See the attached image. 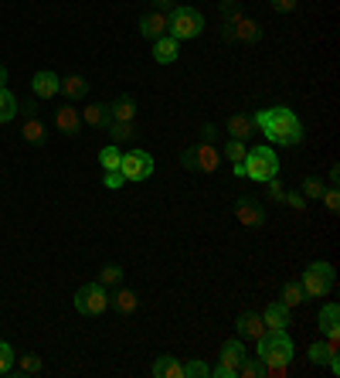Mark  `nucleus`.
Listing matches in <instances>:
<instances>
[{
    "instance_id": "obj_12",
    "label": "nucleus",
    "mask_w": 340,
    "mask_h": 378,
    "mask_svg": "<svg viewBox=\"0 0 340 378\" xmlns=\"http://www.w3.org/2000/svg\"><path fill=\"white\" fill-rule=\"evenodd\" d=\"M139 34H143V38H150V41L164 38V34H167V14H164V11H150V14H143V17H139Z\"/></svg>"
},
{
    "instance_id": "obj_35",
    "label": "nucleus",
    "mask_w": 340,
    "mask_h": 378,
    "mask_svg": "<svg viewBox=\"0 0 340 378\" xmlns=\"http://www.w3.org/2000/svg\"><path fill=\"white\" fill-rule=\"evenodd\" d=\"M238 375L242 378H259V375H265V364L259 362V358H248L245 355V362L238 364Z\"/></svg>"
},
{
    "instance_id": "obj_36",
    "label": "nucleus",
    "mask_w": 340,
    "mask_h": 378,
    "mask_svg": "<svg viewBox=\"0 0 340 378\" xmlns=\"http://www.w3.org/2000/svg\"><path fill=\"white\" fill-rule=\"evenodd\" d=\"M14 347L7 345V341H0V375H11L14 372Z\"/></svg>"
},
{
    "instance_id": "obj_14",
    "label": "nucleus",
    "mask_w": 340,
    "mask_h": 378,
    "mask_svg": "<svg viewBox=\"0 0 340 378\" xmlns=\"http://www.w3.org/2000/svg\"><path fill=\"white\" fill-rule=\"evenodd\" d=\"M194 164H198V174H215L218 164H221V154H218L211 143L204 140L194 147Z\"/></svg>"
},
{
    "instance_id": "obj_30",
    "label": "nucleus",
    "mask_w": 340,
    "mask_h": 378,
    "mask_svg": "<svg viewBox=\"0 0 340 378\" xmlns=\"http://www.w3.org/2000/svg\"><path fill=\"white\" fill-rule=\"evenodd\" d=\"M119 160H123V150H119V143H109V147H102V154H99L102 174H106V171H119Z\"/></svg>"
},
{
    "instance_id": "obj_44",
    "label": "nucleus",
    "mask_w": 340,
    "mask_h": 378,
    "mask_svg": "<svg viewBox=\"0 0 340 378\" xmlns=\"http://www.w3.org/2000/svg\"><path fill=\"white\" fill-rule=\"evenodd\" d=\"M181 164H184V171L198 174V164H194V147H187L184 154H181Z\"/></svg>"
},
{
    "instance_id": "obj_45",
    "label": "nucleus",
    "mask_w": 340,
    "mask_h": 378,
    "mask_svg": "<svg viewBox=\"0 0 340 378\" xmlns=\"http://www.w3.org/2000/svg\"><path fill=\"white\" fill-rule=\"evenodd\" d=\"M17 112H24V120H28V116H38V99H34V95H31V99H24Z\"/></svg>"
},
{
    "instance_id": "obj_38",
    "label": "nucleus",
    "mask_w": 340,
    "mask_h": 378,
    "mask_svg": "<svg viewBox=\"0 0 340 378\" xmlns=\"http://www.w3.org/2000/svg\"><path fill=\"white\" fill-rule=\"evenodd\" d=\"M282 201L293 208V211H307V198H303L299 191H286V198H282Z\"/></svg>"
},
{
    "instance_id": "obj_21",
    "label": "nucleus",
    "mask_w": 340,
    "mask_h": 378,
    "mask_svg": "<svg viewBox=\"0 0 340 378\" xmlns=\"http://www.w3.org/2000/svg\"><path fill=\"white\" fill-rule=\"evenodd\" d=\"M109 112H112V120L129 123V120H137V99L133 95H119L116 103H109Z\"/></svg>"
},
{
    "instance_id": "obj_17",
    "label": "nucleus",
    "mask_w": 340,
    "mask_h": 378,
    "mask_svg": "<svg viewBox=\"0 0 340 378\" xmlns=\"http://www.w3.org/2000/svg\"><path fill=\"white\" fill-rule=\"evenodd\" d=\"M177 55H181V41H174L170 34H164V38H156V41H154L156 65H174V62H177Z\"/></svg>"
},
{
    "instance_id": "obj_19",
    "label": "nucleus",
    "mask_w": 340,
    "mask_h": 378,
    "mask_svg": "<svg viewBox=\"0 0 340 378\" xmlns=\"http://www.w3.org/2000/svg\"><path fill=\"white\" fill-rule=\"evenodd\" d=\"M242 362H245V345H242V337L225 341V345H221V364L235 368V375H238V364H242Z\"/></svg>"
},
{
    "instance_id": "obj_49",
    "label": "nucleus",
    "mask_w": 340,
    "mask_h": 378,
    "mask_svg": "<svg viewBox=\"0 0 340 378\" xmlns=\"http://www.w3.org/2000/svg\"><path fill=\"white\" fill-rule=\"evenodd\" d=\"M232 174H235V177H245V160H238V164H232Z\"/></svg>"
},
{
    "instance_id": "obj_27",
    "label": "nucleus",
    "mask_w": 340,
    "mask_h": 378,
    "mask_svg": "<svg viewBox=\"0 0 340 378\" xmlns=\"http://www.w3.org/2000/svg\"><path fill=\"white\" fill-rule=\"evenodd\" d=\"M109 137H112V143H129L137 137V120H129V123L112 120V123H109Z\"/></svg>"
},
{
    "instance_id": "obj_42",
    "label": "nucleus",
    "mask_w": 340,
    "mask_h": 378,
    "mask_svg": "<svg viewBox=\"0 0 340 378\" xmlns=\"http://www.w3.org/2000/svg\"><path fill=\"white\" fill-rule=\"evenodd\" d=\"M126 184V177H123V171H106V188H123Z\"/></svg>"
},
{
    "instance_id": "obj_48",
    "label": "nucleus",
    "mask_w": 340,
    "mask_h": 378,
    "mask_svg": "<svg viewBox=\"0 0 340 378\" xmlns=\"http://www.w3.org/2000/svg\"><path fill=\"white\" fill-rule=\"evenodd\" d=\"M201 137H208V143L218 137V130H215V123H204V130H201Z\"/></svg>"
},
{
    "instance_id": "obj_18",
    "label": "nucleus",
    "mask_w": 340,
    "mask_h": 378,
    "mask_svg": "<svg viewBox=\"0 0 340 378\" xmlns=\"http://www.w3.org/2000/svg\"><path fill=\"white\" fill-rule=\"evenodd\" d=\"M150 372L156 378H184V364L177 362L174 355H156V362L150 364Z\"/></svg>"
},
{
    "instance_id": "obj_46",
    "label": "nucleus",
    "mask_w": 340,
    "mask_h": 378,
    "mask_svg": "<svg viewBox=\"0 0 340 378\" xmlns=\"http://www.w3.org/2000/svg\"><path fill=\"white\" fill-rule=\"evenodd\" d=\"M211 375H215V378H238V375H235V368H228V364H221V362L215 364V372H211Z\"/></svg>"
},
{
    "instance_id": "obj_1",
    "label": "nucleus",
    "mask_w": 340,
    "mask_h": 378,
    "mask_svg": "<svg viewBox=\"0 0 340 378\" xmlns=\"http://www.w3.org/2000/svg\"><path fill=\"white\" fill-rule=\"evenodd\" d=\"M255 130H262L265 140L282 143V147H299L303 143V123L289 106H272V110H259L252 116Z\"/></svg>"
},
{
    "instance_id": "obj_16",
    "label": "nucleus",
    "mask_w": 340,
    "mask_h": 378,
    "mask_svg": "<svg viewBox=\"0 0 340 378\" xmlns=\"http://www.w3.org/2000/svg\"><path fill=\"white\" fill-rule=\"evenodd\" d=\"M262 324L265 331H286L289 327V307L286 303H269L262 314Z\"/></svg>"
},
{
    "instance_id": "obj_32",
    "label": "nucleus",
    "mask_w": 340,
    "mask_h": 378,
    "mask_svg": "<svg viewBox=\"0 0 340 378\" xmlns=\"http://www.w3.org/2000/svg\"><path fill=\"white\" fill-rule=\"evenodd\" d=\"M324 191H326V184L324 181H320V177H313V174H309V177H303V184H299V194H303V198H313V201H320V198H324Z\"/></svg>"
},
{
    "instance_id": "obj_29",
    "label": "nucleus",
    "mask_w": 340,
    "mask_h": 378,
    "mask_svg": "<svg viewBox=\"0 0 340 378\" xmlns=\"http://www.w3.org/2000/svg\"><path fill=\"white\" fill-rule=\"evenodd\" d=\"M11 375H41V358L38 355H21L14 358V372Z\"/></svg>"
},
{
    "instance_id": "obj_50",
    "label": "nucleus",
    "mask_w": 340,
    "mask_h": 378,
    "mask_svg": "<svg viewBox=\"0 0 340 378\" xmlns=\"http://www.w3.org/2000/svg\"><path fill=\"white\" fill-rule=\"evenodd\" d=\"M4 82H7V68L0 65V85H4Z\"/></svg>"
},
{
    "instance_id": "obj_9",
    "label": "nucleus",
    "mask_w": 340,
    "mask_h": 378,
    "mask_svg": "<svg viewBox=\"0 0 340 378\" xmlns=\"http://www.w3.org/2000/svg\"><path fill=\"white\" fill-rule=\"evenodd\" d=\"M235 219L245 229H262L265 225V208L255 201V198H238L235 201Z\"/></svg>"
},
{
    "instance_id": "obj_22",
    "label": "nucleus",
    "mask_w": 340,
    "mask_h": 378,
    "mask_svg": "<svg viewBox=\"0 0 340 378\" xmlns=\"http://www.w3.org/2000/svg\"><path fill=\"white\" fill-rule=\"evenodd\" d=\"M82 123H89V126H95V130H102V126L112 123V112H109L106 103H92L89 110L82 112Z\"/></svg>"
},
{
    "instance_id": "obj_43",
    "label": "nucleus",
    "mask_w": 340,
    "mask_h": 378,
    "mask_svg": "<svg viewBox=\"0 0 340 378\" xmlns=\"http://www.w3.org/2000/svg\"><path fill=\"white\" fill-rule=\"evenodd\" d=\"M324 205L330 208V211H337V208H340V194H337V188H326V191H324Z\"/></svg>"
},
{
    "instance_id": "obj_11",
    "label": "nucleus",
    "mask_w": 340,
    "mask_h": 378,
    "mask_svg": "<svg viewBox=\"0 0 340 378\" xmlns=\"http://www.w3.org/2000/svg\"><path fill=\"white\" fill-rule=\"evenodd\" d=\"M55 126H58V133H65V137H78L82 112H78L72 103H65V106H58V112H55Z\"/></svg>"
},
{
    "instance_id": "obj_10",
    "label": "nucleus",
    "mask_w": 340,
    "mask_h": 378,
    "mask_svg": "<svg viewBox=\"0 0 340 378\" xmlns=\"http://www.w3.org/2000/svg\"><path fill=\"white\" fill-rule=\"evenodd\" d=\"M31 93L34 99H51V95H58L62 93V79L55 75V72H34V79H31Z\"/></svg>"
},
{
    "instance_id": "obj_28",
    "label": "nucleus",
    "mask_w": 340,
    "mask_h": 378,
    "mask_svg": "<svg viewBox=\"0 0 340 378\" xmlns=\"http://www.w3.org/2000/svg\"><path fill=\"white\" fill-rule=\"evenodd\" d=\"M62 93L68 95V103H75V99H82V95L89 93V82L82 79V75H68V79H62Z\"/></svg>"
},
{
    "instance_id": "obj_3",
    "label": "nucleus",
    "mask_w": 340,
    "mask_h": 378,
    "mask_svg": "<svg viewBox=\"0 0 340 378\" xmlns=\"http://www.w3.org/2000/svg\"><path fill=\"white\" fill-rule=\"evenodd\" d=\"M201 31H204V14L201 11L177 4V7L167 14V34L174 38V41H194Z\"/></svg>"
},
{
    "instance_id": "obj_8",
    "label": "nucleus",
    "mask_w": 340,
    "mask_h": 378,
    "mask_svg": "<svg viewBox=\"0 0 340 378\" xmlns=\"http://www.w3.org/2000/svg\"><path fill=\"white\" fill-rule=\"evenodd\" d=\"M221 34H225V41H245V45H259V41H262L259 21H252V17H245V14L225 21V24H221Z\"/></svg>"
},
{
    "instance_id": "obj_7",
    "label": "nucleus",
    "mask_w": 340,
    "mask_h": 378,
    "mask_svg": "<svg viewBox=\"0 0 340 378\" xmlns=\"http://www.w3.org/2000/svg\"><path fill=\"white\" fill-rule=\"evenodd\" d=\"M119 171H123L126 184H137V181H150L154 177V157L147 150H126L119 160Z\"/></svg>"
},
{
    "instance_id": "obj_20",
    "label": "nucleus",
    "mask_w": 340,
    "mask_h": 378,
    "mask_svg": "<svg viewBox=\"0 0 340 378\" xmlns=\"http://www.w3.org/2000/svg\"><path fill=\"white\" fill-rule=\"evenodd\" d=\"M21 137H24V143H31V147H41V143L48 140V130L38 116H28L24 126H21Z\"/></svg>"
},
{
    "instance_id": "obj_2",
    "label": "nucleus",
    "mask_w": 340,
    "mask_h": 378,
    "mask_svg": "<svg viewBox=\"0 0 340 378\" xmlns=\"http://www.w3.org/2000/svg\"><path fill=\"white\" fill-rule=\"evenodd\" d=\"M255 345H259V355H255V358H259L265 368H286L296 355L293 337L286 331H265L262 337H255Z\"/></svg>"
},
{
    "instance_id": "obj_24",
    "label": "nucleus",
    "mask_w": 340,
    "mask_h": 378,
    "mask_svg": "<svg viewBox=\"0 0 340 378\" xmlns=\"http://www.w3.org/2000/svg\"><path fill=\"white\" fill-rule=\"evenodd\" d=\"M330 358H337V341H313L309 345V362L313 364H326Z\"/></svg>"
},
{
    "instance_id": "obj_31",
    "label": "nucleus",
    "mask_w": 340,
    "mask_h": 378,
    "mask_svg": "<svg viewBox=\"0 0 340 378\" xmlns=\"http://www.w3.org/2000/svg\"><path fill=\"white\" fill-rule=\"evenodd\" d=\"M279 303H286V307H299V303H307V293H303V286L289 280V283H282V297Z\"/></svg>"
},
{
    "instance_id": "obj_6",
    "label": "nucleus",
    "mask_w": 340,
    "mask_h": 378,
    "mask_svg": "<svg viewBox=\"0 0 340 378\" xmlns=\"http://www.w3.org/2000/svg\"><path fill=\"white\" fill-rule=\"evenodd\" d=\"M75 310L82 317H99V314H106L109 310V293H106V286L99 283H85V286H78L75 290Z\"/></svg>"
},
{
    "instance_id": "obj_41",
    "label": "nucleus",
    "mask_w": 340,
    "mask_h": 378,
    "mask_svg": "<svg viewBox=\"0 0 340 378\" xmlns=\"http://www.w3.org/2000/svg\"><path fill=\"white\" fill-rule=\"evenodd\" d=\"M238 14H242V7H238L235 0H221V17H225V21H232V17H238Z\"/></svg>"
},
{
    "instance_id": "obj_40",
    "label": "nucleus",
    "mask_w": 340,
    "mask_h": 378,
    "mask_svg": "<svg viewBox=\"0 0 340 378\" xmlns=\"http://www.w3.org/2000/svg\"><path fill=\"white\" fill-rule=\"evenodd\" d=\"M269 7H272L276 14H293V11H296V0H269Z\"/></svg>"
},
{
    "instance_id": "obj_51",
    "label": "nucleus",
    "mask_w": 340,
    "mask_h": 378,
    "mask_svg": "<svg viewBox=\"0 0 340 378\" xmlns=\"http://www.w3.org/2000/svg\"><path fill=\"white\" fill-rule=\"evenodd\" d=\"M174 4H177V0H174Z\"/></svg>"
},
{
    "instance_id": "obj_39",
    "label": "nucleus",
    "mask_w": 340,
    "mask_h": 378,
    "mask_svg": "<svg viewBox=\"0 0 340 378\" xmlns=\"http://www.w3.org/2000/svg\"><path fill=\"white\" fill-rule=\"evenodd\" d=\"M265 184H269V198H272V201H282V198H286V188L279 184V177H269Z\"/></svg>"
},
{
    "instance_id": "obj_34",
    "label": "nucleus",
    "mask_w": 340,
    "mask_h": 378,
    "mask_svg": "<svg viewBox=\"0 0 340 378\" xmlns=\"http://www.w3.org/2000/svg\"><path fill=\"white\" fill-rule=\"evenodd\" d=\"M99 283H102V286H119V283H123V266H116V263L102 266V273H99Z\"/></svg>"
},
{
    "instance_id": "obj_25",
    "label": "nucleus",
    "mask_w": 340,
    "mask_h": 378,
    "mask_svg": "<svg viewBox=\"0 0 340 378\" xmlns=\"http://www.w3.org/2000/svg\"><path fill=\"white\" fill-rule=\"evenodd\" d=\"M21 110V103H17V95L7 89V85H0V123H11Z\"/></svg>"
},
{
    "instance_id": "obj_23",
    "label": "nucleus",
    "mask_w": 340,
    "mask_h": 378,
    "mask_svg": "<svg viewBox=\"0 0 340 378\" xmlns=\"http://www.w3.org/2000/svg\"><path fill=\"white\" fill-rule=\"evenodd\" d=\"M252 130H255V123H252V116H245V112H238V116L228 120V137L232 140H248Z\"/></svg>"
},
{
    "instance_id": "obj_26",
    "label": "nucleus",
    "mask_w": 340,
    "mask_h": 378,
    "mask_svg": "<svg viewBox=\"0 0 340 378\" xmlns=\"http://www.w3.org/2000/svg\"><path fill=\"white\" fill-rule=\"evenodd\" d=\"M109 307H116L119 314H133L139 307V300L133 290H116V297H109Z\"/></svg>"
},
{
    "instance_id": "obj_13",
    "label": "nucleus",
    "mask_w": 340,
    "mask_h": 378,
    "mask_svg": "<svg viewBox=\"0 0 340 378\" xmlns=\"http://www.w3.org/2000/svg\"><path fill=\"white\" fill-rule=\"evenodd\" d=\"M317 324H320V331L326 334V341H337L340 337V307L337 303H326L324 310L317 314Z\"/></svg>"
},
{
    "instance_id": "obj_37",
    "label": "nucleus",
    "mask_w": 340,
    "mask_h": 378,
    "mask_svg": "<svg viewBox=\"0 0 340 378\" xmlns=\"http://www.w3.org/2000/svg\"><path fill=\"white\" fill-rule=\"evenodd\" d=\"M211 375V368L204 362H187L184 364V378H208Z\"/></svg>"
},
{
    "instance_id": "obj_15",
    "label": "nucleus",
    "mask_w": 340,
    "mask_h": 378,
    "mask_svg": "<svg viewBox=\"0 0 340 378\" xmlns=\"http://www.w3.org/2000/svg\"><path fill=\"white\" fill-rule=\"evenodd\" d=\"M235 327H238V337H248V341H255V337H262V334H265L262 314H252V310H245V314H238V320H235Z\"/></svg>"
},
{
    "instance_id": "obj_5",
    "label": "nucleus",
    "mask_w": 340,
    "mask_h": 378,
    "mask_svg": "<svg viewBox=\"0 0 340 378\" xmlns=\"http://www.w3.org/2000/svg\"><path fill=\"white\" fill-rule=\"evenodd\" d=\"M245 177L265 184L269 177H279V157L272 147H252L245 154Z\"/></svg>"
},
{
    "instance_id": "obj_33",
    "label": "nucleus",
    "mask_w": 340,
    "mask_h": 378,
    "mask_svg": "<svg viewBox=\"0 0 340 378\" xmlns=\"http://www.w3.org/2000/svg\"><path fill=\"white\" fill-rule=\"evenodd\" d=\"M245 154H248L245 140H228V143H225V150H221V157L228 160V164H238V160H245Z\"/></svg>"
},
{
    "instance_id": "obj_4",
    "label": "nucleus",
    "mask_w": 340,
    "mask_h": 378,
    "mask_svg": "<svg viewBox=\"0 0 340 378\" xmlns=\"http://www.w3.org/2000/svg\"><path fill=\"white\" fill-rule=\"evenodd\" d=\"M334 283H337V273H334V266H330V263H309L307 273H303V280H299V286H303L307 300L326 297V293L334 290Z\"/></svg>"
},
{
    "instance_id": "obj_47",
    "label": "nucleus",
    "mask_w": 340,
    "mask_h": 378,
    "mask_svg": "<svg viewBox=\"0 0 340 378\" xmlns=\"http://www.w3.org/2000/svg\"><path fill=\"white\" fill-rule=\"evenodd\" d=\"M150 4H154V11H164V14H167V11H174V7H177V4H174V0H150Z\"/></svg>"
}]
</instances>
